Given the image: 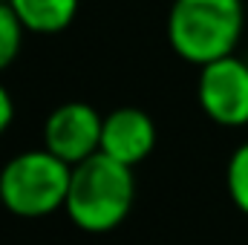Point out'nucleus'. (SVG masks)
<instances>
[{"mask_svg":"<svg viewBox=\"0 0 248 245\" xmlns=\"http://www.w3.org/2000/svg\"><path fill=\"white\" fill-rule=\"evenodd\" d=\"M136 199L133 168L95 153L72 165V179L66 193V216L87 234H107L119 228Z\"/></svg>","mask_w":248,"mask_h":245,"instance_id":"1","label":"nucleus"},{"mask_svg":"<svg viewBox=\"0 0 248 245\" xmlns=\"http://www.w3.org/2000/svg\"><path fill=\"white\" fill-rule=\"evenodd\" d=\"M243 29V0H173L168 15V41L173 52L196 66L234 55Z\"/></svg>","mask_w":248,"mask_h":245,"instance_id":"2","label":"nucleus"},{"mask_svg":"<svg viewBox=\"0 0 248 245\" xmlns=\"http://www.w3.org/2000/svg\"><path fill=\"white\" fill-rule=\"evenodd\" d=\"M3 208L23 219H41L66 205L72 165L58 159L52 150H26L9 159L0 170Z\"/></svg>","mask_w":248,"mask_h":245,"instance_id":"3","label":"nucleus"},{"mask_svg":"<svg viewBox=\"0 0 248 245\" xmlns=\"http://www.w3.org/2000/svg\"><path fill=\"white\" fill-rule=\"evenodd\" d=\"M196 98L202 113L222 127L248 124V63L237 55L199 66Z\"/></svg>","mask_w":248,"mask_h":245,"instance_id":"4","label":"nucleus"},{"mask_svg":"<svg viewBox=\"0 0 248 245\" xmlns=\"http://www.w3.org/2000/svg\"><path fill=\"white\" fill-rule=\"evenodd\" d=\"M101 127L104 119L93 104L66 101L44 122V147L63 162L78 165L101 150Z\"/></svg>","mask_w":248,"mask_h":245,"instance_id":"5","label":"nucleus"},{"mask_svg":"<svg viewBox=\"0 0 248 245\" xmlns=\"http://www.w3.org/2000/svg\"><path fill=\"white\" fill-rule=\"evenodd\" d=\"M156 147V124L139 107H119L104 116L101 127V153L136 168Z\"/></svg>","mask_w":248,"mask_h":245,"instance_id":"6","label":"nucleus"},{"mask_svg":"<svg viewBox=\"0 0 248 245\" xmlns=\"http://www.w3.org/2000/svg\"><path fill=\"white\" fill-rule=\"evenodd\" d=\"M26 32L35 35H55L63 32L75 15H78V0H9Z\"/></svg>","mask_w":248,"mask_h":245,"instance_id":"7","label":"nucleus"},{"mask_svg":"<svg viewBox=\"0 0 248 245\" xmlns=\"http://www.w3.org/2000/svg\"><path fill=\"white\" fill-rule=\"evenodd\" d=\"M23 32H26V26L20 23V17L9 6V0H0V72L9 69L15 58L20 55Z\"/></svg>","mask_w":248,"mask_h":245,"instance_id":"8","label":"nucleus"},{"mask_svg":"<svg viewBox=\"0 0 248 245\" xmlns=\"http://www.w3.org/2000/svg\"><path fill=\"white\" fill-rule=\"evenodd\" d=\"M225 184H228L231 202L248 216V141L231 153L228 170H225Z\"/></svg>","mask_w":248,"mask_h":245,"instance_id":"9","label":"nucleus"},{"mask_svg":"<svg viewBox=\"0 0 248 245\" xmlns=\"http://www.w3.org/2000/svg\"><path fill=\"white\" fill-rule=\"evenodd\" d=\"M15 119V101H12V95H9V90L0 84V136L9 130V124Z\"/></svg>","mask_w":248,"mask_h":245,"instance_id":"10","label":"nucleus"},{"mask_svg":"<svg viewBox=\"0 0 248 245\" xmlns=\"http://www.w3.org/2000/svg\"><path fill=\"white\" fill-rule=\"evenodd\" d=\"M0 208H3V179H0Z\"/></svg>","mask_w":248,"mask_h":245,"instance_id":"11","label":"nucleus"}]
</instances>
